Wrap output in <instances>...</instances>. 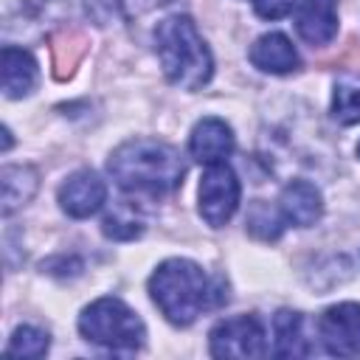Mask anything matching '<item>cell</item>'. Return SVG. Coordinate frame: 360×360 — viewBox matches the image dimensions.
<instances>
[{
	"instance_id": "cell-1",
	"label": "cell",
	"mask_w": 360,
	"mask_h": 360,
	"mask_svg": "<svg viewBox=\"0 0 360 360\" xmlns=\"http://www.w3.org/2000/svg\"><path fill=\"white\" fill-rule=\"evenodd\" d=\"M149 295L174 326L194 323L205 309H214L228 298L222 278H211L191 259L160 262L149 276Z\"/></svg>"
},
{
	"instance_id": "cell-2",
	"label": "cell",
	"mask_w": 360,
	"mask_h": 360,
	"mask_svg": "<svg viewBox=\"0 0 360 360\" xmlns=\"http://www.w3.org/2000/svg\"><path fill=\"white\" fill-rule=\"evenodd\" d=\"M107 172L129 194H166L183 183L186 166L174 146L155 138H132L110 155Z\"/></svg>"
},
{
	"instance_id": "cell-3",
	"label": "cell",
	"mask_w": 360,
	"mask_h": 360,
	"mask_svg": "<svg viewBox=\"0 0 360 360\" xmlns=\"http://www.w3.org/2000/svg\"><path fill=\"white\" fill-rule=\"evenodd\" d=\"M155 53L163 76L180 90H200L211 82L214 56L186 14H172L155 28Z\"/></svg>"
},
{
	"instance_id": "cell-4",
	"label": "cell",
	"mask_w": 360,
	"mask_h": 360,
	"mask_svg": "<svg viewBox=\"0 0 360 360\" xmlns=\"http://www.w3.org/2000/svg\"><path fill=\"white\" fill-rule=\"evenodd\" d=\"M79 332L84 335V340L112 352H135L146 340V326L138 312L112 295L96 298L82 309Z\"/></svg>"
},
{
	"instance_id": "cell-5",
	"label": "cell",
	"mask_w": 360,
	"mask_h": 360,
	"mask_svg": "<svg viewBox=\"0 0 360 360\" xmlns=\"http://www.w3.org/2000/svg\"><path fill=\"white\" fill-rule=\"evenodd\" d=\"M197 200H200V217L211 228H222L225 222H231V217L239 208V177H236V172L228 163H211L200 177Z\"/></svg>"
},
{
	"instance_id": "cell-6",
	"label": "cell",
	"mask_w": 360,
	"mask_h": 360,
	"mask_svg": "<svg viewBox=\"0 0 360 360\" xmlns=\"http://www.w3.org/2000/svg\"><path fill=\"white\" fill-rule=\"evenodd\" d=\"M208 343H211L214 357L250 360V357L267 354V335L256 315H233V318L219 321L211 329Z\"/></svg>"
},
{
	"instance_id": "cell-7",
	"label": "cell",
	"mask_w": 360,
	"mask_h": 360,
	"mask_svg": "<svg viewBox=\"0 0 360 360\" xmlns=\"http://www.w3.org/2000/svg\"><path fill=\"white\" fill-rule=\"evenodd\" d=\"M318 338L335 357H360V304L343 301L318 318Z\"/></svg>"
},
{
	"instance_id": "cell-8",
	"label": "cell",
	"mask_w": 360,
	"mask_h": 360,
	"mask_svg": "<svg viewBox=\"0 0 360 360\" xmlns=\"http://www.w3.org/2000/svg\"><path fill=\"white\" fill-rule=\"evenodd\" d=\"M107 200V186L104 180L90 172V169H79L73 172L62 186H59V205L68 217L73 219H84L93 217L96 211H101Z\"/></svg>"
},
{
	"instance_id": "cell-9",
	"label": "cell",
	"mask_w": 360,
	"mask_h": 360,
	"mask_svg": "<svg viewBox=\"0 0 360 360\" xmlns=\"http://www.w3.org/2000/svg\"><path fill=\"white\" fill-rule=\"evenodd\" d=\"M233 129L217 118V115H208V118H200L188 135V152L197 163H225L233 152Z\"/></svg>"
},
{
	"instance_id": "cell-10",
	"label": "cell",
	"mask_w": 360,
	"mask_h": 360,
	"mask_svg": "<svg viewBox=\"0 0 360 360\" xmlns=\"http://www.w3.org/2000/svg\"><path fill=\"white\" fill-rule=\"evenodd\" d=\"M278 211H281L287 225L309 228L323 214V197H321V191L309 180H292V183H287L281 188Z\"/></svg>"
},
{
	"instance_id": "cell-11",
	"label": "cell",
	"mask_w": 360,
	"mask_h": 360,
	"mask_svg": "<svg viewBox=\"0 0 360 360\" xmlns=\"http://www.w3.org/2000/svg\"><path fill=\"white\" fill-rule=\"evenodd\" d=\"M295 28L312 48L332 42L338 34V0H301Z\"/></svg>"
},
{
	"instance_id": "cell-12",
	"label": "cell",
	"mask_w": 360,
	"mask_h": 360,
	"mask_svg": "<svg viewBox=\"0 0 360 360\" xmlns=\"http://www.w3.org/2000/svg\"><path fill=\"white\" fill-rule=\"evenodd\" d=\"M250 62L264 70V73H273V76H284V73H292L301 68V56L295 51V45L278 34V31H270V34H262L253 45H250Z\"/></svg>"
},
{
	"instance_id": "cell-13",
	"label": "cell",
	"mask_w": 360,
	"mask_h": 360,
	"mask_svg": "<svg viewBox=\"0 0 360 360\" xmlns=\"http://www.w3.org/2000/svg\"><path fill=\"white\" fill-rule=\"evenodd\" d=\"M0 76H3L6 98H22L37 87V79H39L37 59L17 45H6L0 56Z\"/></svg>"
},
{
	"instance_id": "cell-14",
	"label": "cell",
	"mask_w": 360,
	"mask_h": 360,
	"mask_svg": "<svg viewBox=\"0 0 360 360\" xmlns=\"http://www.w3.org/2000/svg\"><path fill=\"white\" fill-rule=\"evenodd\" d=\"M273 354L276 357H307L312 354V343L304 329V315L292 309H281L273 318Z\"/></svg>"
},
{
	"instance_id": "cell-15",
	"label": "cell",
	"mask_w": 360,
	"mask_h": 360,
	"mask_svg": "<svg viewBox=\"0 0 360 360\" xmlns=\"http://www.w3.org/2000/svg\"><path fill=\"white\" fill-rule=\"evenodd\" d=\"M39 180L37 172L31 166H3L0 172V188H3V214H14L17 208H22L34 191H37Z\"/></svg>"
},
{
	"instance_id": "cell-16",
	"label": "cell",
	"mask_w": 360,
	"mask_h": 360,
	"mask_svg": "<svg viewBox=\"0 0 360 360\" xmlns=\"http://www.w3.org/2000/svg\"><path fill=\"white\" fill-rule=\"evenodd\" d=\"M332 118L340 124H360V76H343L335 82Z\"/></svg>"
},
{
	"instance_id": "cell-17",
	"label": "cell",
	"mask_w": 360,
	"mask_h": 360,
	"mask_svg": "<svg viewBox=\"0 0 360 360\" xmlns=\"http://www.w3.org/2000/svg\"><path fill=\"white\" fill-rule=\"evenodd\" d=\"M48 346H51V335L45 329L22 323L11 332V338L6 343V352L14 354V357H31L34 360V357H42L48 352Z\"/></svg>"
},
{
	"instance_id": "cell-18",
	"label": "cell",
	"mask_w": 360,
	"mask_h": 360,
	"mask_svg": "<svg viewBox=\"0 0 360 360\" xmlns=\"http://www.w3.org/2000/svg\"><path fill=\"white\" fill-rule=\"evenodd\" d=\"M51 0H0L3 8V34L11 37L17 28L31 25V20H39Z\"/></svg>"
},
{
	"instance_id": "cell-19",
	"label": "cell",
	"mask_w": 360,
	"mask_h": 360,
	"mask_svg": "<svg viewBox=\"0 0 360 360\" xmlns=\"http://www.w3.org/2000/svg\"><path fill=\"white\" fill-rule=\"evenodd\" d=\"M101 231H104V236H110V239L127 242V239H135V236L143 233V219L135 214V205H121V208H115L112 214L104 217Z\"/></svg>"
},
{
	"instance_id": "cell-20",
	"label": "cell",
	"mask_w": 360,
	"mask_h": 360,
	"mask_svg": "<svg viewBox=\"0 0 360 360\" xmlns=\"http://www.w3.org/2000/svg\"><path fill=\"white\" fill-rule=\"evenodd\" d=\"M248 231L259 239H267V242L278 239L284 231V217H281V211L270 208L267 202H256L248 214Z\"/></svg>"
},
{
	"instance_id": "cell-21",
	"label": "cell",
	"mask_w": 360,
	"mask_h": 360,
	"mask_svg": "<svg viewBox=\"0 0 360 360\" xmlns=\"http://www.w3.org/2000/svg\"><path fill=\"white\" fill-rule=\"evenodd\" d=\"M298 0H253V11L262 20H281L295 8Z\"/></svg>"
},
{
	"instance_id": "cell-22",
	"label": "cell",
	"mask_w": 360,
	"mask_h": 360,
	"mask_svg": "<svg viewBox=\"0 0 360 360\" xmlns=\"http://www.w3.org/2000/svg\"><path fill=\"white\" fill-rule=\"evenodd\" d=\"M84 6H87V14L98 25H107L121 11V0H84Z\"/></svg>"
},
{
	"instance_id": "cell-23",
	"label": "cell",
	"mask_w": 360,
	"mask_h": 360,
	"mask_svg": "<svg viewBox=\"0 0 360 360\" xmlns=\"http://www.w3.org/2000/svg\"><path fill=\"white\" fill-rule=\"evenodd\" d=\"M169 3H174V0H121V14L127 20H138V17H143L160 6H169Z\"/></svg>"
},
{
	"instance_id": "cell-24",
	"label": "cell",
	"mask_w": 360,
	"mask_h": 360,
	"mask_svg": "<svg viewBox=\"0 0 360 360\" xmlns=\"http://www.w3.org/2000/svg\"><path fill=\"white\" fill-rule=\"evenodd\" d=\"M11 146V129L8 127H3V152Z\"/></svg>"
},
{
	"instance_id": "cell-25",
	"label": "cell",
	"mask_w": 360,
	"mask_h": 360,
	"mask_svg": "<svg viewBox=\"0 0 360 360\" xmlns=\"http://www.w3.org/2000/svg\"><path fill=\"white\" fill-rule=\"evenodd\" d=\"M357 158H360V143H357Z\"/></svg>"
}]
</instances>
